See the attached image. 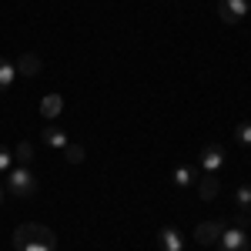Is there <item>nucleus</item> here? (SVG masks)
<instances>
[{
  "label": "nucleus",
  "instance_id": "6ab92c4d",
  "mask_svg": "<svg viewBox=\"0 0 251 251\" xmlns=\"http://www.w3.org/2000/svg\"><path fill=\"white\" fill-rule=\"evenodd\" d=\"M234 228H241V231H245V228H248V214H238V218H234Z\"/></svg>",
  "mask_w": 251,
  "mask_h": 251
},
{
  "label": "nucleus",
  "instance_id": "dca6fc26",
  "mask_svg": "<svg viewBox=\"0 0 251 251\" xmlns=\"http://www.w3.org/2000/svg\"><path fill=\"white\" fill-rule=\"evenodd\" d=\"M234 137H238V144L251 148V121H241V124L234 127Z\"/></svg>",
  "mask_w": 251,
  "mask_h": 251
},
{
  "label": "nucleus",
  "instance_id": "9d476101",
  "mask_svg": "<svg viewBox=\"0 0 251 251\" xmlns=\"http://www.w3.org/2000/svg\"><path fill=\"white\" fill-rule=\"evenodd\" d=\"M60 111H64V97L60 94H47L44 100H40V117H44V121L60 117Z\"/></svg>",
  "mask_w": 251,
  "mask_h": 251
},
{
  "label": "nucleus",
  "instance_id": "aec40b11",
  "mask_svg": "<svg viewBox=\"0 0 251 251\" xmlns=\"http://www.w3.org/2000/svg\"><path fill=\"white\" fill-rule=\"evenodd\" d=\"M0 204H3V188H0Z\"/></svg>",
  "mask_w": 251,
  "mask_h": 251
},
{
  "label": "nucleus",
  "instance_id": "423d86ee",
  "mask_svg": "<svg viewBox=\"0 0 251 251\" xmlns=\"http://www.w3.org/2000/svg\"><path fill=\"white\" fill-rule=\"evenodd\" d=\"M221 164H225V148H221V144H204V148H201V168L208 174H218Z\"/></svg>",
  "mask_w": 251,
  "mask_h": 251
},
{
  "label": "nucleus",
  "instance_id": "ddd939ff",
  "mask_svg": "<svg viewBox=\"0 0 251 251\" xmlns=\"http://www.w3.org/2000/svg\"><path fill=\"white\" fill-rule=\"evenodd\" d=\"M14 80H17V71H14V64L0 57V91H7V87H10Z\"/></svg>",
  "mask_w": 251,
  "mask_h": 251
},
{
  "label": "nucleus",
  "instance_id": "7ed1b4c3",
  "mask_svg": "<svg viewBox=\"0 0 251 251\" xmlns=\"http://www.w3.org/2000/svg\"><path fill=\"white\" fill-rule=\"evenodd\" d=\"M248 17V0H218V20L238 24Z\"/></svg>",
  "mask_w": 251,
  "mask_h": 251
},
{
  "label": "nucleus",
  "instance_id": "f257e3e1",
  "mask_svg": "<svg viewBox=\"0 0 251 251\" xmlns=\"http://www.w3.org/2000/svg\"><path fill=\"white\" fill-rule=\"evenodd\" d=\"M14 248L17 251H54L57 248V234L50 231L47 225L27 221L14 228Z\"/></svg>",
  "mask_w": 251,
  "mask_h": 251
},
{
  "label": "nucleus",
  "instance_id": "6e6552de",
  "mask_svg": "<svg viewBox=\"0 0 251 251\" xmlns=\"http://www.w3.org/2000/svg\"><path fill=\"white\" fill-rule=\"evenodd\" d=\"M157 245H161V251H184V234L168 225V228H161V234H157Z\"/></svg>",
  "mask_w": 251,
  "mask_h": 251
},
{
  "label": "nucleus",
  "instance_id": "f03ea898",
  "mask_svg": "<svg viewBox=\"0 0 251 251\" xmlns=\"http://www.w3.org/2000/svg\"><path fill=\"white\" fill-rule=\"evenodd\" d=\"M7 191L14 194V198H30V194L37 191V177L30 174V168H10L7 171Z\"/></svg>",
  "mask_w": 251,
  "mask_h": 251
},
{
  "label": "nucleus",
  "instance_id": "39448f33",
  "mask_svg": "<svg viewBox=\"0 0 251 251\" xmlns=\"http://www.w3.org/2000/svg\"><path fill=\"white\" fill-rule=\"evenodd\" d=\"M218 251H251L248 234L241 228H225V234L218 238Z\"/></svg>",
  "mask_w": 251,
  "mask_h": 251
},
{
  "label": "nucleus",
  "instance_id": "20e7f679",
  "mask_svg": "<svg viewBox=\"0 0 251 251\" xmlns=\"http://www.w3.org/2000/svg\"><path fill=\"white\" fill-rule=\"evenodd\" d=\"M225 228H228L225 221H201V225L194 228V241L204 245V248H208V245H218V238L225 234Z\"/></svg>",
  "mask_w": 251,
  "mask_h": 251
},
{
  "label": "nucleus",
  "instance_id": "9b49d317",
  "mask_svg": "<svg viewBox=\"0 0 251 251\" xmlns=\"http://www.w3.org/2000/svg\"><path fill=\"white\" fill-rule=\"evenodd\" d=\"M40 137H44V144H47V148H54V151H64V148L71 144V141H67V134H64L60 127H44V131H40Z\"/></svg>",
  "mask_w": 251,
  "mask_h": 251
},
{
  "label": "nucleus",
  "instance_id": "f8f14e48",
  "mask_svg": "<svg viewBox=\"0 0 251 251\" xmlns=\"http://www.w3.org/2000/svg\"><path fill=\"white\" fill-rule=\"evenodd\" d=\"M174 184L177 188H191V184H198V171L194 168H188V164H181V168H174Z\"/></svg>",
  "mask_w": 251,
  "mask_h": 251
},
{
  "label": "nucleus",
  "instance_id": "a211bd4d",
  "mask_svg": "<svg viewBox=\"0 0 251 251\" xmlns=\"http://www.w3.org/2000/svg\"><path fill=\"white\" fill-rule=\"evenodd\" d=\"M14 168V151H7L3 144H0V174H7Z\"/></svg>",
  "mask_w": 251,
  "mask_h": 251
},
{
  "label": "nucleus",
  "instance_id": "0eeeda50",
  "mask_svg": "<svg viewBox=\"0 0 251 251\" xmlns=\"http://www.w3.org/2000/svg\"><path fill=\"white\" fill-rule=\"evenodd\" d=\"M40 57L37 54H20L17 60H14V71H17V77H37L40 74Z\"/></svg>",
  "mask_w": 251,
  "mask_h": 251
},
{
  "label": "nucleus",
  "instance_id": "412c9836",
  "mask_svg": "<svg viewBox=\"0 0 251 251\" xmlns=\"http://www.w3.org/2000/svg\"><path fill=\"white\" fill-rule=\"evenodd\" d=\"M248 14H251V3H248Z\"/></svg>",
  "mask_w": 251,
  "mask_h": 251
},
{
  "label": "nucleus",
  "instance_id": "2eb2a0df",
  "mask_svg": "<svg viewBox=\"0 0 251 251\" xmlns=\"http://www.w3.org/2000/svg\"><path fill=\"white\" fill-rule=\"evenodd\" d=\"M234 201H238V208H241L245 214H251V184H241L238 194H234Z\"/></svg>",
  "mask_w": 251,
  "mask_h": 251
},
{
  "label": "nucleus",
  "instance_id": "f3484780",
  "mask_svg": "<svg viewBox=\"0 0 251 251\" xmlns=\"http://www.w3.org/2000/svg\"><path fill=\"white\" fill-rule=\"evenodd\" d=\"M64 157H67L71 164H80V161H84V148H80V144H67V148H64Z\"/></svg>",
  "mask_w": 251,
  "mask_h": 251
},
{
  "label": "nucleus",
  "instance_id": "4468645a",
  "mask_svg": "<svg viewBox=\"0 0 251 251\" xmlns=\"http://www.w3.org/2000/svg\"><path fill=\"white\" fill-rule=\"evenodd\" d=\"M14 161H20V164L27 168V164L34 161V144H30V141H20L17 148H14Z\"/></svg>",
  "mask_w": 251,
  "mask_h": 251
},
{
  "label": "nucleus",
  "instance_id": "1a4fd4ad",
  "mask_svg": "<svg viewBox=\"0 0 251 251\" xmlns=\"http://www.w3.org/2000/svg\"><path fill=\"white\" fill-rule=\"evenodd\" d=\"M198 194H201V201H214L218 194H221V181H218V174H208L198 181Z\"/></svg>",
  "mask_w": 251,
  "mask_h": 251
}]
</instances>
